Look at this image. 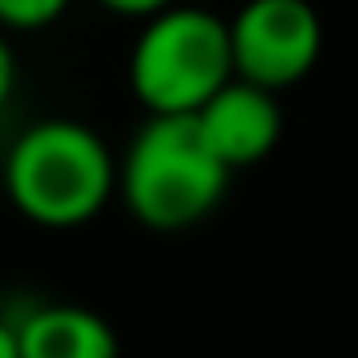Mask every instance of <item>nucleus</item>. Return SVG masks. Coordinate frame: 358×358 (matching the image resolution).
I'll return each mask as SVG.
<instances>
[{
    "label": "nucleus",
    "mask_w": 358,
    "mask_h": 358,
    "mask_svg": "<svg viewBox=\"0 0 358 358\" xmlns=\"http://www.w3.org/2000/svg\"><path fill=\"white\" fill-rule=\"evenodd\" d=\"M0 358H18V336L9 317H0Z\"/></svg>",
    "instance_id": "10"
},
{
    "label": "nucleus",
    "mask_w": 358,
    "mask_h": 358,
    "mask_svg": "<svg viewBox=\"0 0 358 358\" xmlns=\"http://www.w3.org/2000/svg\"><path fill=\"white\" fill-rule=\"evenodd\" d=\"M131 91L150 114H195L222 82L236 78L231 23L200 5H168L150 14L131 45Z\"/></svg>",
    "instance_id": "3"
},
{
    "label": "nucleus",
    "mask_w": 358,
    "mask_h": 358,
    "mask_svg": "<svg viewBox=\"0 0 358 358\" xmlns=\"http://www.w3.org/2000/svg\"><path fill=\"white\" fill-rule=\"evenodd\" d=\"M105 9H114V14H131V18H150L159 14V9H168L173 0H100Z\"/></svg>",
    "instance_id": "9"
},
{
    "label": "nucleus",
    "mask_w": 358,
    "mask_h": 358,
    "mask_svg": "<svg viewBox=\"0 0 358 358\" xmlns=\"http://www.w3.org/2000/svg\"><path fill=\"white\" fill-rule=\"evenodd\" d=\"M227 23L236 73L259 87H295L322 55V18L308 0H250Z\"/></svg>",
    "instance_id": "4"
},
{
    "label": "nucleus",
    "mask_w": 358,
    "mask_h": 358,
    "mask_svg": "<svg viewBox=\"0 0 358 358\" xmlns=\"http://www.w3.org/2000/svg\"><path fill=\"white\" fill-rule=\"evenodd\" d=\"M69 9V0H0V27H45Z\"/></svg>",
    "instance_id": "7"
},
{
    "label": "nucleus",
    "mask_w": 358,
    "mask_h": 358,
    "mask_svg": "<svg viewBox=\"0 0 358 358\" xmlns=\"http://www.w3.org/2000/svg\"><path fill=\"white\" fill-rule=\"evenodd\" d=\"M14 82H18V64H14V45H9V36L0 32V105H5L9 96H14Z\"/></svg>",
    "instance_id": "8"
},
{
    "label": "nucleus",
    "mask_w": 358,
    "mask_h": 358,
    "mask_svg": "<svg viewBox=\"0 0 358 358\" xmlns=\"http://www.w3.org/2000/svg\"><path fill=\"white\" fill-rule=\"evenodd\" d=\"M195 122H200L209 150L222 159V164L236 173V168H250L259 159H268L281 141V105L277 91L259 87L250 78H231L195 109Z\"/></svg>",
    "instance_id": "5"
},
{
    "label": "nucleus",
    "mask_w": 358,
    "mask_h": 358,
    "mask_svg": "<svg viewBox=\"0 0 358 358\" xmlns=\"http://www.w3.org/2000/svg\"><path fill=\"white\" fill-rule=\"evenodd\" d=\"M227 177L231 168L209 150L195 114H150L118 168V191L136 222L182 231L222 204Z\"/></svg>",
    "instance_id": "2"
},
{
    "label": "nucleus",
    "mask_w": 358,
    "mask_h": 358,
    "mask_svg": "<svg viewBox=\"0 0 358 358\" xmlns=\"http://www.w3.org/2000/svg\"><path fill=\"white\" fill-rule=\"evenodd\" d=\"M114 186V155L87 122L45 118L9 145L5 191L36 227H82L109 204Z\"/></svg>",
    "instance_id": "1"
},
{
    "label": "nucleus",
    "mask_w": 358,
    "mask_h": 358,
    "mask_svg": "<svg viewBox=\"0 0 358 358\" xmlns=\"http://www.w3.org/2000/svg\"><path fill=\"white\" fill-rule=\"evenodd\" d=\"M18 358H114L118 336L100 313L78 304H41L14 322Z\"/></svg>",
    "instance_id": "6"
}]
</instances>
